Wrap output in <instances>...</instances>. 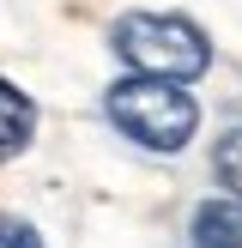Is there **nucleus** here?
Listing matches in <instances>:
<instances>
[{
  "instance_id": "nucleus-5",
  "label": "nucleus",
  "mask_w": 242,
  "mask_h": 248,
  "mask_svg": "<svg viewBox=\"0 0 242 248\" xmlns=\"http://www.w3.org/2000/svg\"><path fill=\"white\" fill-rule=\"evenodd\" d=\"M212 164H218V176H224L230 188L242 194V127H236V133H224V140L212 145Z\"/></svg>"
},
{
  "instance_id": "nucleus-2",
  "label": "nucleus",
  "mask_w": 242,
  "mask_h": 248,
  "mask_svg": "<svg viewBox=\"0 0 242 248\" xmlns=\"http://www.w3.org/2000/svg\"><path fill=\"white\" fill-rule=\"evenodd\" d=\"M103 109H109V121H115L133 145H145V152H182V145L200 133V103L188 97V85H169V79H139V73H127V79L109 85Z\"/></svg>"
},
{
  "instance_id": "nucleus-4",
  "label": "nucleus",
  "mask_w": 242,
  "mask_h": 248,
  "mask_svg": "<svg viewBox=\"0 0 242 248\" xmlns=\"http://www.w3.org/2000/svg\"><path fill=\"white\" fill-rule=\"evenodd\" d=\"M30 140H36V103L18 85L0 79V164L18 157V152H30Z\"/></svg>"
},
{
  "instance_id": "nucleus-6",
  "label": "nucleus",
  "mask_w": 242,
  "mask_h": 248,
  "mask_svg": "<svg viewBox=\"0 0 242 248\" xmlns=\"http://www.w3.org/2000/svg\"><path fill=\"white\" fill-rule=\"evenodd\" d=\"M0 248H43V236L24 218H0Z\"/></svg>"
},
{
  "instance_id": "nucleus-1",
  "label": "nucleus",
  "mask_w": 242,
  "mask_h": 248,
  "mask_svg": "<svg viewBox=\"0 0 242 248\" xmlns=\"http://www.w3.org/2000/svg\"><path fill=\"white\" fill-rule=\"evenodd\" d=\"M109 48L139 79H169V85H188L212 67L206 31L194 18H182V12H121L109 24Z\"/></svg>"
},
{
  "instance_id": "nucleus-3",
  "label": "nucleus",
  "mask_w": 242,
  "mask_h": 248,
  "mask_svg": "<svg viewBox=\"0 0 242 248\" xmlns=\"http://www.w3.org/2000/svg\"><path fill=\"white\" fill-rule=\"evenodd\" d=\"M188 236L194 248H242V200H200Z\"/></svg>"
}]
</instances>
